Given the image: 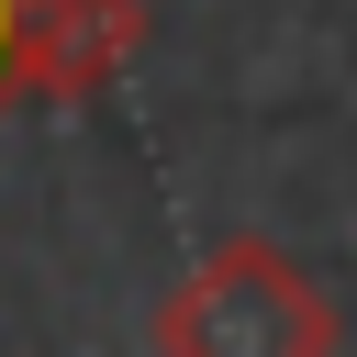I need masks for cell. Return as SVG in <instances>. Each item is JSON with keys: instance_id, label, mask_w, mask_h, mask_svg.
Returning a JSON list of instances; mask_svg holds the SVG:
<instances>
[{"instance_id": "1", "label": "cell", "mask_w": 357, "mask_h": 357, "mask_svg": "<svg viewBox=\"0 0 357 357\" xmlns=\"http://www.w3.org/2000/svg\"><path fill=\"white\" fill-rule=\"evenodd\" d=\"M156 346H178V357H324L335 312H324V290L301 279L290 245L234 234L156 301Z\"/></svg>"}, {"instance_id": "3", "label": "cell", "mask_w": 357, "mask_h": 357, "mask_svg": "<svg viewBox=\"0 0 357 357\" xmlns=\"http://www.w3.org/2000/svg\"><path fill=\"white\" fill-rule=\"evenodd\" d=\"M22 100V33H11V0H0V112Z\"/></svg>"}, {"instance_id": "2", "label": "cell", "mask_w": 357, "mask_h": 357, "mask_svg": "<svg viewBox=\"0 0 357 357\" xmlns=\"http://www.w3.org/2000/svg\"><path fill=\"white\" fill-rule=\"evenodd\" d=\"M11 33H22V100H100L134 67L145 11L134 0H11Z\"/></svg>"}]
</instances>
